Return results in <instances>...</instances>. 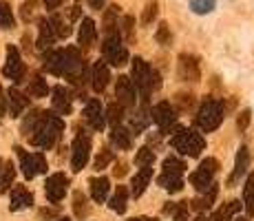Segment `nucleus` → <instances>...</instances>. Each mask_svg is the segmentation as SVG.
<instances>
[{
    "label": "nucleus",
    "mask_w": 254,
    "mask_h": 221,
    "mask_svg": "<svg viewBox=\"0 0 254 221\" xmlns=\"http://www.w3.org/2000/svg\"><path fill=\"white\" fill-rule=\"evenodd\" d=\"M45 69L53 75H62L66 80L75 82H84V60H82L80 51L75 47H66V49H58V51H49L45 56Z\"/></svg>",
    "instance_id": "obj_1"
},
{
    "label": "nucleus",
    "mask_w": 254,
    "mask_h": 221,
    "mask_svg": "<svg viewBox=\"0 0 254 221\" xmlns=\"http://www.w3.org/2000/svg\"><path fill=\"white\" fill-rule=\"evenodd\" d=\"M62 131H64V122H62L60 115L56 113H49V111H40V117H38L36 126L29 133V142L38 148H53L56 142L60 140Z\"/></svg>",
    "instance_id": "obj_2"
},
{
    "label": "nucleus",
    "mask_w": 254,
    "mask_h": 221,
    "mask_svg": "<svg viewBox=\"0 0 254 221\" xmlns=\"http://www.w3.org/2000/svg\"><path fill=\"white\" fill-rule=\"evenodd\" d=\"M130 82L135 84V88L141 93V97L144 100H148L150 91H155V88H159V75L157 71H153L148 65H146L141 58H135L133 60V69H130Z\"/></svg>",
    "instance_id": "obj_3"
},
{
    "label": "nucleus",
    "mask_w": 254,
    "mask_h": 221,
    "mask_svg": "<svg viewBox=\"0 0 254 221\" xmlns=\"http://www.w3.org/2000/svg\"><path fill=\"white\" fill-rule=\"evenodd\" d=\"M170 144H173L175 150H179L182 155H188V157H199L201 150L206 148V140L199 133L188 131V129H177V133L170 137Z\"/></svg>",
    "instance_id": "obj_4"
},
{
    "label": "nucleus",
    "mask_w": 254,
    "mask_h": 221,
    "mask_svg": "<svg viewBox=\"0 0 254 221\" xmlns=\"http://www.w3.org/2000/svg\"><path fill=\"white\" fill-rule=\"evenodd\" d=\"M184 161L177 157H166L164 159V170L159 175V186L166 188L168 193H179L184 188Z\"/></svg>",
    "instance_id": "obj_5"
},
{
    "label": "nucleus",
    "mask_w": 254,
    "mask_h": 221,
    "mask_svg": "<svg viewBox=\"0 0 254 221\" xmlns=\"http://www.w3.org/2000/svg\"><path fill=\"white\" fill-rule=\"evenodd\" d=\"M223 104L219 100H206L197 111V126L203 133L217 131L219 124L223 122Z\"/></svg>",
    "instance_id": "obj_6"
},
{
    "label": "nucleus",
    "mask_w": 254,
    "mask_h": 221,
    "mask_svg": "<svg viewBox=\"0 0 254 221\" xmlns=\"http://www.w3.org/2000/svg\"><path fill=\"white\" fill-rule=\"evenodd\" d=\"M102 53H104V62L113 67H122L128 62V51L122 44L120 33H111V36L104 38V44H102Z\"/></svg>",
    "instance_id": "obj_7"
},
{
    "label": "nucleus",
    "mask_w": 254,
    "mask_h": 221,
    "mask_svg": "<svg viewBox=\"0 0 254 221\" xmlns=\"http://www.w3.org/2000/svg\"><path fill=\"white\" fill-rule=\"evenodd\" d=\"M89 155H91V137L84 131H77L71 146V168L75 173H80L86 166V161H89Z\"/></svg>",
    "instance_id": "obj_8"
},
{
    "label": "nucleus",
    "mask_w": 254,
    "mask_h": 221,
    "mask_svg": "<svg viewBox=\"0 0 254 221\" xmlns=\"http://www.w3.org/2000/svg\"><path fill=\"white\" fill-rule=\"evenodd\" d=\"M18 157H20V168L27 179H33L36 175L47 173V159L42 153H27L22 148H16Z\"/></svg>",
    "instance_id": "obj_9"
},
{
    "label": "nucleus",
    "mask_w": 254,
    "mask_h": 221,
    "mask_svg": "<svg viewBox=\"0 0 254 221\" xmlns=\"http://www.w3.org/2000/svg\"><path fill=\"white\" fill-rule=\"evenodd\" d=\"M217 168H219V161L217 159H212V157L203 159L201 166H199V168L190 175V184H192L199 193H206L210 186H212V175L217 173Z\"/></svg>",
    "instance_id": "obj_10"
},
{
    "label": "nucleus",
    "mask_w": 254,
    "mask_h": 221,
    "mask_svg": "<svg viewBox=\"0 0 254 221\" xmlns=\"http://www.w3.org/2000/svg\"><path fill=\"white\" fill-rule=\"evenodd\" d=\"M150 120L164 133H168V129L175 124V120H177V111H175V106L170 104V102H159V104H155L153 111H150Z\"/></svg>",
    "instance_id": "obj_11"
},
{
    "label": "nucleus",
    "mask_w": 254,
    "mask_h": 221,
    "mask_svg": "<svg viewBox=\"0 0 254 221\" xmlns=\"http://www.w3.org/2000/svg\"><path fill=\"white\" fill-rule=\"evenodd\" d=\"M66 190H69V177L64 173H56L47 179L45 184V193H47V199L51 204H58V201L64 199Z\"/></svg>",
    "instance_id": "obj_12"
},
{
    "label": "nucleus",
    "mask_w": 254,
    "mask_h": 221,
    "mask_svg": "<svg viewBox=\"0 0 254 221\" xmlns=\"http://www.w3.org/2000/svg\"><path fill=\"white\" fill-rule=\"evenodd\" d=\"M2 75L11 82H22L24 65H22V58H20V53H18L16 47L7 49V62H4V67H2Z\"/></svg>",
    "instance_id": "obj_13"
},
{
    "label": "nucleus",
    "mask_w": 254,
    "mask_h": 221,
    "mask_svg": "<svg viewBox=\"0 0 254 221\" xmlns=\"http://www.w3.org/2000/svg\"><path fill=\"white\" fill-rule=\"evenodd\" d=\"M115 97H117V104L120 106H135V102H137V88L130 82V77H126V75L117 77Z\"/></svg>",
    "instance_id": "obj_14"
},
{
    "label": "nucleus",
    "mask_w": 254,
    "mask_h": 221,
    "mask_svg": "<svg viewBox=\"0 0 254 221\" xmlns=\"http://www.w3.org/2000/svg\"><path fill=\"white\" fill-rule=\"evenodd\" d=\"M84 120L93 131H102L106 126V113L100 100H89L84 106Z\"/></svg>",
    "instance_id": "obj_15"
},
{
    "label": "nucleus",
    "mask_w": 254,
    "mask_h": 221,
    "mask_svg": "<svg viewBox=\"0 0 254 221\" xmlns=\"http://www.w3.org/2000/svg\"><path fill=\"white\" fill-rule=\"evenodd\" d=\"M109 80H111V71L109 67H106L104 60H97L95 65L91 69V84L95 88L97 93H102L106 86H109Z\"/></svg>",
    "instance_id": "obj_16"
},
{
    "label": "nucleus",
    "mask_w": 254,
    "mask_h": 221,
    "mask_svg": "<svg viewBox=\"0 0 254 221\" xmlns=\"http://www.w3.org/2000/svg\"><path fill=\"white\" fill-rule=\"evenodd\" d=\"M27 106H29V97L18 91V88H9L7 91V111L11 113V117H20Z\"/></svg>",
    "instance_id": "obj_17"
},
{
    "label": "nucleus",
    "mask_w": 254,
    "mask_h": 221,
    "mask_svg": "<svg viewBox=\"0 0 254 221\" xmlns=\"http://www.w3.org/2000/svg\"><path fill=\"white\" fill-rule=\"evenodd\" d=\"M51 93H53V97H51L53 111L60 113V115H69L71 113V93L66 91L64 86H56Z\"/></svg>",
    "instance_id": "obj_18"
},
{
    "label": "nucleus",
    "mask_w": 254,
    "mask_h": 221,
    "mask_svg": "<svg viewBox=\"0 0 254 221\" xmlns=\"http://www.w3.org/2000/svg\"><path fill=\"white\" fill-rule=\"evenodd\" d=\"M31 204H33V195L29 193L27 188H22V186H16V188L11 190V204H9V208H11L13 213L29 208Z\"/></svg>",
    "instance_id": "obj_19"
},
{
    "label": "nucleus",
    "mask_w": 254,
    "mask_h": 221,
    "mask_svg": "<svg viewBox=\"0 0 254 221\" xmlns=\"http://www.w3.org/2000/svg\"><path fill=\"white\" fill-rule=\"evenodd\" d=\"M150 177H153V166H139V170L133 177V197H139L146 190V186L150 184Z\"/></svg>",
    "instance_id": "obj_20"
},
{
    "label": "nucleus",
    "mask_w": 254,
    "mask_h": 221,
    "mask_svg": "<svg viewBox=\"0 0 254 221\" xmlns=\"http://www.w3.org/2000/svg\"><path fill=\"white\" fill-rule=\"evenodd\" d=\"M95 36H97L95 22H93L91 18H84V20L80 22V29H77V42H80L82 47H91V44L95 42Z\"/></svg>",
    "instance_id": "obj_21"
},
{
    "label": "nucleus",
    "mask_w": 254,
    "mask_h": 221,
    "mask_svg": "<svg viewBox=\"0 0 254 221\" xmlns=\"http://www.w3.org/2000/svg\"><path fill=\"white\" fill-rule=\"evenodd\" d=\"M179 75L184 77V80H199V67H197V60L190 56H182L179 58Z\"/></svg>",
    "instance_id": "obj_22"
},
{
    "label": "nucleus",
    "mask_w": 254,
    "mask_h": 221,
    "mask_svg": "<svg viewBox=\"0 0 254 221\" xmlns=\"http://www.w3.org/2000/svg\"><path fill=\"white\" fill-rule=\"evenodd\" d=\"M109 179L106 177H93L91 179V197L97 201V204H102L106 197H109Z\"/></svg>",
    "instance_id": "obj_23"
},
{
    "label": "nucleus",
    "mask_w": 254,
    "mask_h": 221,
    "mask_svg": "<svg viewBox=\"0 0 254 221\" xmlns=\"http://www.w3.org/2000/svg\"><path fill=\"white\" fill-rule=\"evenodd\" d=\"M56 40V33L51 29V22L47 18L40 20V27H38V49H49Z\"/></svg>",
    "instance_id": "obj_24"
},
{
    "label": "nucleus",
    "mask_w": 254,
    "mask_h": 221,
    "mask_svg": "<svg viewBox=\"0 0 254 221\" xmlns=\"http://www.w3.org/2000/svg\"><path fill=\"white\" fill-rule=\"evenodd\" d=\"M241 210V201L239 199H232V201H228V204H223L221 208L214 213V217H212V221H230L234 215Z\"/></svg>",
    "instance_id": "obj_25"
},
{
    "label": "nucleus",
    "mask_w": 254,
    "mask_h": 221,
    "mask_svg": "<svg viewBox=\"0 0 254 221\" xmlns=\"http://www.w3.org/2000/svg\"><path fill=\"white\" fill-rule=\"evenodd\" d=\"M248 164H250V153H248L246 146H241V148H239V153H237V164H234V173H232V177H230V184H234L239 177L246 173V170H248Z\"/></svg>",
    "instance_id": "obj_26"
},
{
    "label": "nucleus",
    "mask_w": 254,
    "mask_h": 221,
    "mask_svg": "<svg viewBox=\"0 0 254 221\" xmlns=\"http://www.w3.org/2000/svg\"><path fill=\"white\" fill-rule=\"evenodd\" d=\"M111 142L117 146V148H122V150H128L130 148V133L126 131V129H122L120 124L113 126V131H111Z\"/></svg>",
    "instance_id": "obj_27"
},
{
    "label": "nucleus",
    "mask_w": 254,
    "mask_h": 221,
    "mask_svg": "<svg viewBox=\"0 0 254 221\" xmlns=\"http://www.w3.org/2000/svg\"><path fill=\"white\" fill-rule=\"evenodd\" d=\"M126 201H128V193L124 186H117V193L111 197V210L117 215H122L126 210Z\"/></svg>",
    "instance_id": "obj_28"
},
{
    "label": "nucleus",
    "mask_w": 254,
    "mask_h": 221,
    "mask_svg": "<svg viewBox=\"0 0 254 221\" xmlns=\"http://www.w3.org/2000/svg\"><path fill=\"white\" fill-rule=\"evenodd\" d=\"M49 84L42 75H33V80L29 82V95L31 97H47Z\"/></svg>",
    "instance_id": "obj_29"
},
{
    "label": "nucleus",
    "mask_w": 254,
    "mask_h": 221,
    "mask_svg": "<svg viewBox=\"0 0 254 221\" xmlns=\"http://www.w3.org/2000/svg\"><path fill=\"white\" fill-rule=\"evenodd\" d=\"M13 177H16V168H13L11 161H7V164H4V168H2V173H0V195L7 193V190L11 188Z\"/></svg>",
    "instance_id": "obj_30"
},
{
    "label": "nucleus",
    "mask_w": 254,
    "mask_h": 221,
    "mask_svg": "<svg viewBox=\"0 0 254 221\" xmlns=\"http://www.w3.org/2000/svg\"><path fill=\"white\" fill-rule=\"evenodd\" d=\"M243 199H246V210H248V215H254V173L248 175Z\"/></svg>",
    "instance_id": "obj_31"
},
{
    "label": "nucleus",
    "mask_w": 254,
    "mask_h": 221,
    "mask_svg": "<svg viewBox=\"0 0 254 221\" xmlns=\"http://www.w3.org/2000/svg\"><path fill=\"white\" fill-rule=\"evenodd\" d=\"M49 22H51V29H53V33H56V38H66L71 33L69 24H66V20L62 16H53Z\"/></svg>",
    "instance_id": "obj_32"
},
{
    "label": "nucleus",
    "mask_w": 254,
    "mask_h": 221,
    "mask_svg": "<svg viewBox=\"0 0 254 221\" xmlns=\"http://www.w3.org/2000/svg\"><path fill=\"white\" fill-rule=\"evenodd\" d=\"M0 27L2 29H11L13 27V13H11V7L7 2L0 0Z\"/></svg>",
    "instance_id": "obj_33"
},
{
    "label": "nucleus",
    "mask_w": 254,
    "mask_h": 221,
    "mask_svg": "<svg viewBox=\"0 0 254 221\" xmlns=\"http://www.w3.org/2000/svg\"><path fill=\"white\" fill-rule=\"evenodd\" d=\"M214 197H217V188H214V184H212V186L208 188V195H206V197H203V199H197V201H192V206H194L197 210H201V213H203V210H208L210 206H212Z\"/></svg>",
    "instance_id": "obj_34"
},
{
    "label": "nucleus",
    "mask_w": 254,
    "mask_h": 221,
    "mask_svg": "<svg viewBox=\"0 0 254 221\" xmlns=\"http://www.w3.org/2000/svg\"><path fill=\"white\" fill-rule=\"evenodd\" d=\"M153 161H155V153L148 148V146L139 148L137 155H135V164L137 166H153Z\"/></svg>",
    "instance_id": "obj_35"
},
{
    "label": "nucleus",
    "mask_w": 254,
    "mask_h": 221,
    "mask_svg": "<svg viewBox=\"0 0 254 221\" xmlns=\"http://www.w3.org/2000/svg\"><path fill=\"white\" fill-rule=\"evenodd\" d=\"M217 4V0H190V9L194 13H210Z\"/></svg>",
    "instance_id": "obj_36"
},
{
    "label": "nucleus",
    "mask_w": 254,
    "mask_h": 221,
    "mask_svg": "<svg viewBox=\"0 0 254 221\" xmlns=\"http://www.w3.org/2000/svg\"><path fill=\"white\" fill-rule=\"evenodd\" d=\"M122 117H124V106H120L117 102H113V104L109 106V111H106V120H109L113 126H117L122 122Z\"/></svg>",
    "instance_id": "obj_37"
},
{
    "label": "nucleus",
    "mask_w": 254,
    "mask_h": 221,
    "mask_svg": "<svg viewBox=\"0 0 254 221\" xmlns=\"http://www.w3.org/2000/svg\"><path fill=\"white\" fill-rule=\"evenodd\" d=\"M75 215L77 217H86V213H89V206H86V197L82 193H75Z\"/></svg>",
    "instance_id": "obj_38"
},
{
    "label": "nucleus",
    "mask_w": 254,
    "mask_h": 221,
    "mask_svg": "<svg viewBox=\"0 0 254 221\" xmlns=\"http://www.w3.org/2000/svg\"><path fill=\"white\" fill-rule=\"evenodd\" d=\"M111 161H113V153H111V150H102L100 155H97V159H95V168L97 170H102V168H106V166L111 164Z\"/></svg>",
    "instance_id": "obj_39"
},
{
    "label": "nucleus",
    "mask_w": 254,
    "mask_h": 221,
    "mask_svg": "<svg viewBox=\"0 0 254 221\" xmlns=\"http://www.w3.org/2000/svg\"><path fill=\"white\" fill-rule=\"evenodd\" d=\"M157 40L162 42V44H170V27L168 24H159V29H157Z\"/></svg>",
    "instance_id": "obj_40"
},
{
    "label": "nucleus",
    "mask_w": 254,
    "mask_h": 221,
    "mask_svg": "<svg viewBox=\"0 0 254 221\" xmlns=\"http://www.w3.org/2000/svg\"><path fill=\"white\" fill-rule=\"evenodd\" d=\"M148 124V117H146V113L141 111L137 117H133V131L135 133H139V131H144V126Z\"/></svg>",
    "instance_id": "obj_41"
},
{
    "label": "nucleus",
    "mask_w": 254,
    "mask_h": 221,
    "mask_svg": "<svg viewBox=\"0 0 254 221\" xmlns=\"http://www.w3.org/2000/svg\"><path fill=\"white\" fill-rule=\"evenodd\" d=\"M155 16H157V2H150L148 7H146V11H144V18H141V20H144V24H148V22L153 20Z\"/></svg>",
    "instance_id": "obj_42"
},
{
    "label": "nucleus",
    "mask_w": 254,
    "mask_h": 221,
    "mask_svg": "<svg viewBox=\"0 0 254 221\" xmlns=\"http://www.w3.org/2000/svg\"><path fill=\"white\" fill-rule=\"evenodd\" d=\"M250 117H252V113L246 109V111L241 113V115H239V120H237L239 129H241V131H246V129H248V124H250Z\"/></svg>",
    "instance_id": "obj_43"
},
{
    "label": "nucleus",
    "mask_w": 254,
    "mask_h": 221,
    "mask_svg": "<svg viewBox=\"0 0 254 221\" xmlns=\"http://www.w3.org/2000/svg\"><path fill=\"white\" fill-rule=\"evenodd\" d=\"M33 4H36V0H29V2L22 7V18H24V20H29V18H31V13H33Z\"/></svg>",
    "instance_id": "obj_44"
},
{
    "label": "nucleus",
    "mask_w": 254,
    "mask_h": 221,
    "mask_svg": "<svg viewBox=\"0 0 254 221\" xmlns=\"http://www.w3.org/2000/svg\"><path fill=\"white\" fill-rule=\"evenodd\" d=\"M4 111H7V97H4V91L0 86V115H4Z\"/></svg>",
    "instance_id": "obj_45"
},
{
    "label": "nucleus",
    "mask_w": 254,
    "mask_h": 221,
    "mask_svg": "<svg viewBox=\"0 0 254 221\" xmlns=\"http://www.w3.org/2000/svg\"><path fill=\"white\" fill-rule=\"evenodd\" d=\"M62 2H64V0H45V7H47V9H51V11H53V9H58Z\"/></svg>",
    "instance_id": "obj_46"
},
{
    "label": "nucleus",
    "mask_w": 254,
    "mask_h": 221,
    "mask_svg": "<svg viewBox=\"0 0 254 221\" xmlns=\"http://www.w3.org/2000/svg\"><path fill=\"white\" fill-rule=\"evenodd\" d=\"M104 2H106V0H89L91 9H102V7H104Z\"/></svg>",
    "instance_id": "obj_47"
},
{
    "label": "nucleus",
    "mask_w": 254,
    "mask_h": 221,
    "mask_svg": "<svg viewBox=\"0 0 254 221\" xmlns=\"http://www.w3.org/2000/svg\"><path fill=\"white\" fill-rule=\"evenodd\" d=\"M128 221H157V219H153V217H135V219H128Z\"/></svg>",
    "instance_id": "obj_48"
},
{
    "label": "nucleus",
    "mask_w": 254,
    "mask_h": 221,
    "mask_svg": "<svg viewBox=\"0 0 254 221\" xmlns=\"http://www.w3.org/2000/svg\"><path fill=\"white\" fill-rule=\"evenodd\" d=\"M194 221H210V219H208V217H206V215H203V213H201V215H199V217H197V219H194Z\"/></svg>",
    "instance_id": "obj_49"
},
{
    "label": "nucleus",
    "mask_w": 254,
    "mask_h": 221,
    "mask_svg": "<svg viewBox=\"0 0 254 221\" xmlns=\"http://www.w3.org/2000/svg\"><path fill=\"white\" fill-rule=\"evenodd\" d=\"M237 221H248V219H237Z\"/></svg>",
    "instance_id": "obj_50"
},
{
    "label": "nucleus",
    "mask_w": 254,
    "mask_h": 221,
    "mask_svg": "<svg viewBox=\"0 0 254 221\" xmlns=\"http://www.w3.org/2000/svg\"><path fill=\"white\" fill-rule=\"evenodd\" d=\"M60 221H69V219H60Z\"/></svg>",
    "instance_id": "obj_51"
}]
</instances>
